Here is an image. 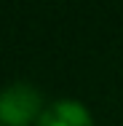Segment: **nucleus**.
<instances>
[{
	"label": "nucleus",
	"mask_w": 123,
	"mask_h": 126,
	"mask_svg": "<svg viewBox=\"0 0 123 126\" xmlns=\"http://www.w3.org/2000/svg\"><path fill=\"white\" fill-rule=\"evenodd\" d=\"M40 115H43L40 113V94L32 86L14 83V86H8L0 94V124H5V126H29Z\"/></svg>",
	"instance_id": "nucleus-1"
},
{
	"label": "nucleus",
	"mask_w": 123,
	"mask_h": 126,
	"mask_svg": "<svg viewBox=\"0 0 123 126\" xmlns=\"http://www.w3.org/2000/svg\"><path fill=\"white\" fill-rule=\"evenodd\" d=\"M35 126H94V121L80 102L64 99V102H56V105L46 107Z\"/></svg>",
	"instance_id": "nucleus-2"
}]
</instances>
